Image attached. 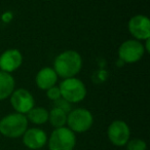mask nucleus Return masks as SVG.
Returning <instances> with one entry per match:
<instances>
[{"mask_svg": "<svg viewBox=\"0 0 150 150\" xmlns=\"http://www.w3.org/2000/svg\"><path fill=\"white\" fill-rule=\"evenodd\" d=\"M107 135L110 140V142L115 146H121L127 145V141L129 139L131 131L127 125V123L123 120H114L109 125Z\"/></svg>", "mask_w": 150, "mask_h": 150, "instance_id": "8", "label": "nucleus"}, {"mask_svg": "<svg viewBox=\"0 0 150 150\" xmlns=\"http://www.w3.org/2000/svg\"><path fill=\"white\" fill-rule=\"evenodd\" d=\"M28 129V119L25 114L11 113L0 120V134L7 138H19Z\"/></svg>", "mask_w": 150, "mask_h": 150, "instance_id": "2", "label": "nucleus"}, {"mask_svg": "<svg viewBox=\"0 0 150 150\" xmlns=\"http://www.w3.org/2000/svg\"><path fill=\"white\" fill-rule=\"evenodd\" d=\"M15 78L11 73L0 70V101L9 98L15 91Z\"/></svg>", "mask_w": 150, "mask_h": 150, "instance_id": "13", "label": "nucleus"}, {"mask_svg": "<svg viewBox=\"0 0 150 150\" xmlns=\"http://www.w3.org/2000/svg\"><path fill=\"white\" fill-rule=\"evenodd\" d=\"M47 142V136L41 129H29L23 135V143L26 147L32 150L41 149Z\"/></svg>", "mask_w": 150, "mask_h": 150, "instance_id": "11", "label": "nucleus"}, {"mask_svg": "<svg viewBox=\"0 0 150 150\" xmlns=\"http://www.w3.org/2000/svg\"><path fill=\"white\" fill-rule=\"evenodd\" d=\"M67 113L63 111L62 109L54 107L48 112V121L54 127H63L67 123Z\"/></svg>", "mask_w": 150, "mask_h": 150, "instance_id": "15", "label": "nucleus"}, {"mask_svg": "<svg viewBox=\"0 0 150 150\" xmlns=\"http://www.w3.org/2000/svg\"><path fill=\"white\" fill-rule=\"evenodd\" d=\"M145 48L142 42L129 39L122 42L118 48V57L125 63H136L143 58Z\"/></svg>", "mask_w": 150, "mask_h": 150, "instance_id": "6", "label": "nucleus"}, {"mask_svg": "<svg viewBox=\"0 0 150 150\" xmlns=\"http://www.w3.org/2000/svg\"><path fill=\"white\" fill-rule=\"evenodd\" d=\"M76 144L75 133L69 127H63L56 129L48 139L50 150H73Z\"/></svg>", "mask_w": 150, "mask_h": 150, "instance_id": "4", "label": "nucleus"}, {"mask_svg": "<svg viewBox=\"0 0 150 150\" xmlns=\"http://www.w3.org/2000/svg\"><path fill=\"white\" fill-rule=\"evenodd\" d=\"M35 81L40 90L47 91L48 88L56 86L57 81H58V75L54 70V68L44 67L38 71Z\"/></svg>", "mask_w": 150, "mask_h": 150, "instance_id": "12", "label": "nucleus"}, {"mask_svg": "<svg viewBox=\"0 0 150 150\" xmlns=\"http://www.w3.org/2000/svg\"><path fill=\"white\" fill-rule=\"evenodd\" d=\"M38 150H41V149H38Z\"/></svg>", "mask_w": 150, "mask_h": 150, "instance_id": "19", "label": "nucleus"}, {"mask_svg": "<svg viewBox=\"0 0 150 150\" xmlns=\"http://www.w3.org/2000/svg\"><path fill=\"white\" fill-rule=\"evenodd\" d=\"M82 67L81 56L75 50H66L59 54L54 63V70L58 77L71 78L75 77L80 72Z\"/></svg>", "mask_w": 150, "mask_h": 150, "instance_id": "1", "label": "nucleus"}, {"mask_svg": "<svg viewBox=\"0 0 150 150\" xmlns=\"http://www.w3.org/2000/svg\"><path fill=\"white\" fill-rule=\"evenodd\" d=\"M54 107H57V108L62 109V110L65 111L67 114H68V113L71 111V104L69 102H67L66 100H64L63 98L58 99V100L54 101Z\"/></svg>", "mask_w": 150, "mask_h": 150, "instance_id": "17", "label": "nucleus"}, {"mask_svg": "<svg viewBox=\"0 0 150 150\" xmlns=\"http://www.w3.org/2000/svg\"><path fill=\"white\" fill-rule=\"evenodd\" d=\"M27 119L34 125H43L48 121V111L42 107L34 106L27 113Z\"/></svg>", "mask_w": 150, "mask_h": 150, "instance_id": "14", "label": "nucleus"}, {"mask_svg": "<svg viewBox=\"0 0 150 150\" xmlns=\"http://www.w3.org/2000/svg\"><path fill=\"white\" fill-rule=\"evenodd\" d=\"M129 31L136 40L150 38V21L146 16L136 15L129 21Z\"/></svg>", "mask_w": 150, "mask_h": 150, "instance_id": "9", "label": "nucleus"}, {"mask_svg": "<svg viewBox=\"0 0 150 150\" xmlns=\"http://www.w3.org/2000/svg\"><path fill=\"white\" fill-rule=\"evenodd\" d=\"M93 123L94 117L88 109H74L67 115V125L73 133H84L92 127Z\"/></svg>", "mask_w": 150, "mask_h": 150, "instance_id": "5", "label": "nucleus"}, {"mask_svg": "<svg viewBox=\"0 0 150 150\" xmlns=\"http://www.w3.org/2000/svg\"><path fill=\"white\" fill-rule=\"evenodd\" d=\"M11 104L18 113L27 114L35 106V100L29 91L19 88L11 95Z\"/></svg>", "mask_w": 150, "mask_h": 150, "instance_id": "7", "label": "nucleus"}, {"mask_svg": "<svg viewBox=\"0 0 150 150\" xmlns=\"http://www.w3.org/2000/svg\"><path fill=\"white\" fill-rule=\"evenodd\" d=\"M61 98L70 104L79 103L84 100L86 96V88L80 79L76 77L66 78L61 82L60 86Z\"/></svg>", "mask_w": 150, "mask_h": 150, "instance_id": "3", "label": "nucleus"}, {"mask_svg": "<svg viewBox=\"0 0 150 150\" xmlns=\"http://www.w3.org/2000/svg\"><path fill=\"white\" fill-rule=\"evenodd\" d=\"M46 96L50 100L52 101H57L58 99L61 98V93H60V88L59 86H52V88H48L46 91Z\"/></svg>", "mask_w": 150, "mask_h": 150, "instance_id": "18", "label": "nucleus"}, {"mask_svg": "<svg viewBox=\"0 0 150 150\" xmlns=\"http://www.w3.org/2000/svg\"><path fill=\"white\" fill-rule=\"evenodd\" d=\"M23 63V56L16 48H9L0 56V70L11 73L20 68Z\"/></svg>", "mask_w": 150, "mask_h": 150, "instance_id": "10", "label": "nucleus"}, {"mask_svg": "<svg viewBox=\"0 0 150 150\" xmlns=\"http://www.w3.org/2000/svg\"><path fill=\"white\" fill-rule=\"evenodd\" d=\"M127 150H146L147 145L146 142L142 139H133L131 141H127Z\"/></svg>", "mask_w": 150, "mask_h": 150, "instance_id": "16", "label": "nucleus"}]
</instances>
